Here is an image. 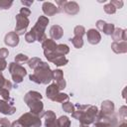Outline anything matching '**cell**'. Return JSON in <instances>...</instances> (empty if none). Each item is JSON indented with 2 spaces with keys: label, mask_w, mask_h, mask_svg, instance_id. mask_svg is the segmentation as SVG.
Listing matches in <instances>:
<instances>
[{
  "label": "cell",
  "mask_w": 127,
  "mask_h": 127,
  "mask_svg": "<svg viewBox=\"0 0 127 127\" xmlns=\"http://www.w3.org/2000/svg\"><path fill=\"white\" fill-rule=\"evenodd\" d=\"M17 20H18V26H17V30H20L19 33H23V31H25L26 27L28 26V20L26 17L22 16L21 15H18L17 16Z\"/></svg>",
  "instance_id": "obj_1"
},
{
  "label": "cell",
  "mask_w": 127,
  "mask_h": 127,
  "mask_svg": "<svg viewBox=\"0 0 127 127\" xmlns=\"http://www.w3.org/2000/svg\"><path fill=\"white\" fill-rule=\"evenodd\" d=\"M87 37H88V41L91 43V44H96L99 42L100 40V36L99 34L97 33V31L91 29L87 32Z\"/></svg>",
  "instance_id": "obj_2"
},
{
  "label": "cell",
  "mask_w": 127,
  "mask_h": 127,
  "mask_svg": "<svg viewBox=\"0 0 127 127\" xmlns=\"http://www.w3.org/2000/svg\"><path fill=\"white\" fill-rule=\"evenodd\" d=\"M6 44H8V45H11V42H13V46H15V45H17L18 44V37H17V35H15V34H9V35H7L6 36Z\"/></svg>",
  "instance_id": "obj_3"
},
{
  "label": "cell",
  "mask_w": 127,
  "mask_h": 127,
  "mask_svg": "<svg viewBox=\"0 0 127 127\" xmlns=\"http://www.w3.org/2000/svg\"><path fill=\"white\" fill-rule=\"evenodd\" d=\"M57 92H58V89H57L56 84H52V85L47 89V94H48V96H49L51 99H53V95L57 94Z\"/></svg>",
  "instance_id": "obj_5"
},
{
  "label": "cell",
  "mask_w": 127,
  "mask_h": 127,
  "mask_svg": "<svg viewBox=\"0 0 127 127\" xmlns=\"http://www.w3.org/2000/svg\"><path fill=\"white\" fill-rule=\"evenodd\" d=\"M59 123L61 126H64V127H68L69 126V121L67 119V117H61L59 120Z\"/></svg>",
  "instance_id": "obj_6"
},
{
  "label": "cell",
  "mask_w": 127,
  "mask_h": 127,
  "mask_svg": "<svg viewBox=\"0 0 127 127\" xmlns=\"http://www.w3.org/2000/svg\"><path fill=\"white\" fill-rule=\"evenodd\" d=\"M7 55H8V51H7V50H5V49H3V50H0V57H2V58H5Z\"/></svg>",
  "instance_id": "obj_8"
},
{
  "label": "cell",
  "mask_w": 127,
  "mask_h": 127,
  "mask_svg": "<svg viewBox=\"0 0 127 127\" xmlns=\"http://www.w3.org/2000/svg\"><path fill=\"white\" fill-rule=\"evenodd\" d=\"M46 4V6L47 7H49V9H47V8H44V12L46 13V14H48V15H53V14H55L56 12H57V9H56V7L53 5V4H51V3H45Z\"/></svg>",
  "instance_id": "obj_4"
},
{
  "label": "cell",
  "mask_w": 127,
  "mask_h": 127,
  "mask_svg": "<svg viewBox=\"0 0 127 127\" xmlns=\"http://www.w3.org/2000/svg\"><path fill=\"white\" fill-rule=\"evenodd\" d=\"M22 13H24V16L25 17H27L29 14H30V11L28 10V9H26V8H24V9H22V11H21Z\"/></svg>",
  "instance_id": "obj_9"
},
{
  "label": "cell",
  "mask_w": 127,
  "mask_h": 127,
  "mask_svg": "<svg viewBox=\"0 0 127 127\" xmlns=\"http://www.w3.org/2000/svg\"><path fill=\"white\" fill-rule=\"evenodd\" d=\"M5 66H6V63H5L4 61L0 60V69H3Z\"/></svg>",
  "instance_id": "obj_10"
},
{
  "label": "cell",
  "mask_w": 127,
  "mask_h": 127,
  "mask_svg": "<svg viewBox=\"0 0 127 127\" xmlns=\"http://www.w3.org/2000/svg\"><path fill=\"white\" fill-rule=\"evenodd\" d=\"M63 107H64V109H65L66 112H71V111H72V105H71V104L65 103V104L63 105Z\"/></svg>",
  "instance_id": "obj_7"
}]
</instances>
